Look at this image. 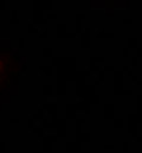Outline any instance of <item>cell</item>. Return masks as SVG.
<instances>
[{
	"mask_svg": "<svg viewBox=\"0 0 142 153\" xmlns=\"http://www.w3.org/2000/svg\"><path fill=\"white\" fill-rule=\"evenodd\" d=\"M17 68L14 67V58L5 50H0V95L10 87L14 78Z\"/></svg>",
	"mask_w": 142,
	"mask_h": 153,
	"instance_id": "cell-1",
	"label": "cell"
}]
</instances>
